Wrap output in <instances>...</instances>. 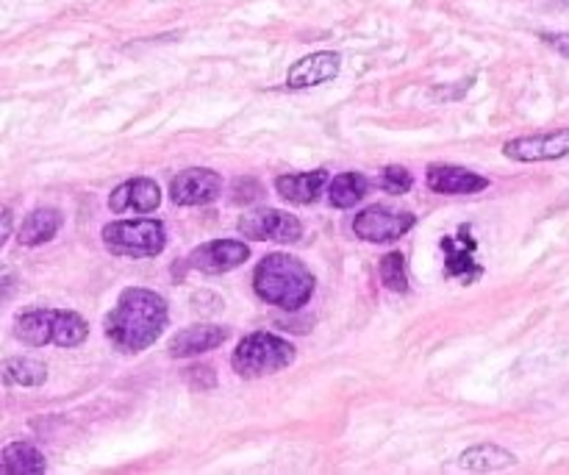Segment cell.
Returning <instances> with one entry per match:
<instances>
[{
    "label": "cell",
    "mask_w": 569,
    "mask_h": 475,
    "mask_svg": "<svg viewBox=\"0 0 569 475\" xmlns=\"http://www.w3.org/2000/svg\"><path fill=\"white\" fill-rule=\"evenodd\" d=\"M417 226V217L411 212H400L391 206H369L356 214L353 220V234L364 242L373 245H389L398 242L400 237Z\"/></svg>",
    "instance_id": "6"
},
{
    "label": "cell",
    "mask_w": 569,
    "mask_h": 475,
    "mask_svg": "<svg viewBox=\"0 0 569 475\" xmlns=\"http://www.w3.org/2000/svg\"><path fill=\"white\" fill-rule=\"evenodd\" d=\"M442 250H445V273L451 279H462L467 284H473L480 275L478 262H475V239L469 237L467 228L462 231V237H445L442 239Z\"/></svg>",
    "instance_id": "16"
},
{
    "label": "cell",
    "mask_w": 569,
    "mask_h": 475,
    "mask_svg": "<svg viewBox=\"0 0 569 475\" xmlns=\"http://www.w3.org/2000/svg\"><path fill=\"white\" fill-rule=\"evenodd\" d=\"M0 470L7 475H42L48 470V462L29 442H12L0 453Z\"/></svg>",
    "instance_id": "18"
},
{
    "label": "cell",
    "mask_w": 569,
    "mask_h": 475,
    "mask_svg": "<svg viewBox=\"0 0 569 475\" xmlns=\"http://www.w3.org/2000/svg\"><path fill=\"white\" fill-rule=\"evenodd\" d=\"M226 339H228V328L223 326H190L170 339L167 353H170L172 359L201 357V353L220 348Z\"/></svg>",
    "instance_id": "14"
},
{
    "label": "cell",
    "mask_w": 569,
    "mask_h": 475,
    "mask_svg": "<svg viewBox=\"0 0 569 475\" xmlns=\"http://www.w3.org/2000/svg\"><path fill=\"white\" fill-rule=\"evenodd\" d=\"M378 275L389 292H409V273H406V256L400 250H391L380 259Z\"/></svg>",
    "instance_id": "22"
},
{
    "label": "cell",
    "mask_w": 569,
    "mask_h": 475,
    "mask_svg": "<svg viewBox=\"0 0 569 475\" xmlns=\"http://www.w3.org/2000/svg\"><path fill=\"white\" fill-rule=\"evenodd\" d=\"M295 357V344L289 339L275 337L270 331H255L237 344L231 367L242 378H261V375H273L278 370L289 367Z\"/></svg>",
    "instance_id": "4"
},
{
    "label": "cell",
    "mask_w": 569,
    "mask_h": 475,
    "mask_svg": "<svg viewBox=\"0 0 569 475\" xmlns=\"http://www.w3.org/2000/svg\"><path fill=\"white\" fill-rule=\"evenodd\" d=\"M339 70H342V56L333 54V50H317V54L306 56L292 67L286 83H289V90H309L317 83L333 81Z\"/></svg>",
    "instance_id": "12"
},
{
    "label": "cell",
    "mask_w": 569,
    "mask_h": 475,
    "mask_svg": "<svg viewBox=\"0 0 569 475\" xmlns=\"http://www.w3.org/2000/svg\"><path fill=\"white\" fill-rule=\"evenodd\" d=\"M237 228L244 239H255V242L292 245L303 237L300 220L281 208H255L244 214Z\"/></svg>",
    "instance_id": "7"
},
{
    "label": "cell",
    "mask_w": 569,
    "mask_h": 475,
    "mask_svg": "<svg viewBox=\"0 0 569 475\" xmlns=\"http://www.w3.org/2000/svg\"><path fill=\"white\" fill-rule=\"evenodd\" d=\"M170 312L167 301L153 290L130 286L117 297V306L106 317V337L123 353H143L161 337Z\"/></svg>",
    "instance_id": "1"
},
{
    "label": "cell",
    "mask_w": 569,
    "mask_h": 475,
    "mask_svg": "<svg viewBox=\"0 0 569 475\" xmlns=\"http://www.w3.org/2000/svg\"><path fill=\"white\" fill-rule=\"evenodd\" d=\"M331 184L328 181V170H311V172H289L275 179V190L284 201L297 203V206H309L320 197V192Z\"/></svg>",
    "instance_id": "15"
},
{
    "label": "cell",
    "mask_w": 569,
    "mask_h": 475,
    "mask_svg": "<svg viewBox=\"0 0 569 475\" xmlns=\"http://www.w3.org/2000/svg\"><path fill=\"white\" fill-rule=\"evenodd\" d=\"M411 172L406 170V167H386L384 172H380V179H378V186L384 192H389V195H406V192L411 190Z\"/></svg>",
    "instance_id": "23"
},
{
    "label": "cell",
    "mask_w": 569,
    "mask_h": 475,
    "mask_svg": "<svg viewBox=\"0 0 569 475\" xmlns=\"http://www.w3.org/2000/svg\"><path fill=\"white\" fill-rule=\"evenodd\" d=\"M223 192L220 172L208 170V167H190L179 172L170 184V197L175 206H206L217 201Z\"/></svg>",
    "instance_id": "8"
},
{
    "label": "cell",
    "mask_w": 569,
    "mask_h": 475,
    "mask_svg": "<svg viewBox=\"0 0 569 475\" xmlns=\"http://www.w3.org/2000/svg\"><path fill=\"white\" fill-rule=\"evenodd\" d=\"M248 256L250 248L244 242H239V239H214V242H206L192 250L186 264L192 270H201V273L220 275L231 273L239 264L248 262Z\"/></svg>",
    "instance_id": "9"
},
{
    "label": "cell",
    "mask_w": 569,
    "mask_h": 475,
    "mask_svg": "<svg viewBox=\"0 0 569 475\" xmlns=\"http://www.w3.org/2000/svg\"><path fill=\"white\" fill-rule=\"evenodd\" d=\"M425 181L440 195H475V192H483L489 186V179L456 165H431Z\"/></svg>",
    "instance_id": "11"
},
{
    "label": "cell",
    "mask_w": 569,
    "mask_h": 475,
    "mask_svg": "<svg viewBox=\"0 0 569 475\" xmlns=\"http://www.w3.org/2000/svg\"><path fill=\"white\" fill-rule=\"evenodd\" d=\"M61 212L59 208H50V206H42L34 208L23 220L18 231V242L25 245V248H36V245H45L59 234L61 228Z\"/></svg>",
    "instance_id": "17"
},
{
    "label": "cell",
    "mask_w": 569,
    "mask_h": 475,
    "mask_svg": "<svg viewBox=\"0 0 569 475\" xmlns=\"http://www.w3.org/2000/svg\"><path fill=\"white\" fill-rule=\"evenodd\" d=\"M458 464H462V470H467V473H500V470L514 467L516 456L498 445H475L462 453Z\"/></svg>",
    "instance_id": "19"
},
{
    "label": "cell",
    "mask_w": 569,
    "mask_h": 475,
    "mask_svg": "<svg viewBox=\"0 0 569 475\" xmlns=\"http://www.w3.org/2000/svg\"><path fill=\"white\" fill-rule=\"evenodd\" d=\"M369 190V181L362 172H342L328 184V203L333 208H353L359 201H364Z\"/></svg>",
    "instance_id": "20"
},
{
    "label": "cell",
    "mask_w": 569,
    "mask_h": 475,
    "mask_svg": "<svg viewBox=\"0 0 569 475\" xmlns=\"http://www.w3.org/2000/svg\"><path fill=\"white\" fill-rule=\"evenodd\" d=\"M90 326L81 315L65 309H34L25 312L14 323V337L31 348L59 344V348H76L87 339Z\"/></svg>",
    "instance_id": "3"
},
{
    "label": "cell",
    "mask_w": 569,
    "mask_h": 475,
    "mask_svg": "<svg viewBox=\"0 0 569 475\" xmlns=\"http://www.w3.org/2000/svg\"><path fill=\"white\" fill-rule=\"evenodd\" d=\"M9 234H12V208H3V234H0V242H7Z\"/></svg>",
    "instance_id": "25"
},
{
    "label": "cell",
    "mask_w": 569,
    "mask_h": 475,
    "mask_svg": "<svg viewBox=\"0 0 569 475\" xmlns=\"http://www.w3.org/2000/svg\"><path fill=\"white\" fill-rule=\"evenodd\" d=\"M48 378V367L36 359H7L3 362V381L9 386H39Z\"/></svg>",
    "instance_id": "21"
},
{
    "label": "cell",
    "mask_w": 569,
    "mask_h": 475,
    "mask_svg": "<svg viewBox=\"0 0 569 475\" xmlns=\"http://www.w3.org/2000/svg\"><path fill=\"white\" fill-rule=\"evenodd\" d=\"M542 39H545V45H550L556 54L569 59V34H542Z\"/></svg>",
    "instance_id": "24"
},
{
    "label": "cell",
    "mask_w": 569,
    "mask_h": 475,
    "mask_svg": "<svg viewBox=\"0 0 569 475\" xmlns=\"http://www.w3.org/2000/svg\"><path fill=\"white\" fill-rule=\"evenodd\" d=\"M159 203H161V190L159 184L150 179L123 181V184L109 195V208H112L114 214H125V212L150 214L159 208Z\"/></svg>",
    "instance_id": "13"
},
{
    "label": "cell",
    "mask_w": 569,
    "mask_h": 475,
    "mask_svg": "<svg viewBox=\"0 0 569 475\" xmlns=\"http://www.w3.org/2000/svg\"><path fill=\"white\" fill-rule=\"evenodd\" d=\"M253 290L264 304L295 312L315 295V275L295 256L270 253L255 268Z\"/></svg>",
    "instance_id": "2"
},
{
    "label": "cell",
    "mask_w": 569,
    "mask_h": 475,
    "mask_svg": "<svg viewBox=\"0 0 569 475\" xmlns=\"http://www.w3.org/2000/svg\"><path fill=\"white\" fill-rule=\"evenodd\" d=\"M103 245L114 256L148 259L159 256L167 245V231L159 220H120L103 228Z\"/></svg>",
    "instance_id": "5"
},
{
    "label": "cell",
    "mask_w": 569,
    "mask_h": 475,
    "mask_svg": "<svg viewBox=\"0 0 569 475\" xmlns=\"http://www.w3.org/2000/svg\"><path fill=\"white\" fill-rule=\"evenodd\" d=\"M503 154L514 161H556L569 156V128L534 134V137L511 139L503 145Z\"/></svg>",
    "instance_id": "10"
}]
</instances>
